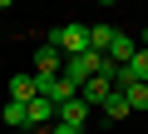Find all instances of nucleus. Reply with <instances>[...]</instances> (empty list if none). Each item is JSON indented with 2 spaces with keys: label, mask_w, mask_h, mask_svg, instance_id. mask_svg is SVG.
<instances>
[{
  "label": "nucleus",
  "mask_w": 148,
  "mask_h": 134,
  "mask_svg": "<svg viewBox=\"0 0 148 134\" xmlns=\"http://www.w3.org/2000/svg\"><path fill=\"white\" fill-rule=\"evenodd\" d=\"M49 45H54L64 60L84 55V50H89V25H79V20H64V25H54V30H49Z\"/></svg>",
  "instance_id": "f257e3e1"
},
{
  "label": "nucleus",
  "mask_w": 148,
  "mask_h": 134,
  "mask_svg": "<svg viewBox=\"0 0 148 134\" xmlns=\"http://www.w3.org/2000/svg\"><path fill=\"white\" fill-rule=\"evenodd\" d=\"M104 70V55H94V50H84V55H74V60H64V70H59V80H69L74 90H79L84 80H94Z\"/></svg>",
  "instance_id": "f03ea898"
},
{
  "label": "nucleus",
  "mask_w": 148,
  "mask_h": 134,
  "mask_svg": "<svg viewBox=\"0 0 148 134\" xmlns=\"http://www.w3.org/2000/svg\"><path fill=\"white\" fill-rule=\"evenodd\" d=\"M59 70H64V55L45 40V45L35 50V70H30V75H35V80H59Z\"/></svg>",
  "instance_id": "7ed1b4c3"
},
{
  "label": "nucleus",
  "mask_w": 148,
  "mask_h": 134,
  "mask_svg": "<svg viewBox=\"0 0 148 134\" xmlns=\"http://www.w3.org/2000/svg\"><path fill=\"white\" fill-rule=\"evenodd\" d=\"M54 119L84 134V124H89V104H84V99H69V104H59V109H54Z\"/></svg>",
  "instance_id": "20e7f679"
},
{
  "label": "nucleus",
  "mask_w": 148,
  "mask_h": 134,
  "mask_svg": "<svg viewBox=\"0 0 148 134\" xmlns=\"http://www.w3.org/2000/svg\"><path fill=\"white\" fill-rule=\"evenodd\" d=\"M10 104H30V99H40V85H35V75H10V94H5Z\"/></svg>",
  "instance_id": "39448f33"
},
{
  "label": "nucleus",
  "mask_w": 148,
  "mask_h": 134,
  "mask_svg": "<svg viewBox=\"0 0 148 134\" xmlns=\"http://www.w3.org/2000/svg\"><path fill=\"white\" fill-rule=\"evenodd\" d=\"M109 94H114V85H109L104 75H94V80H84V85H79V99H84L89 109H94V104L104 109V99H109Z\"/></svg>",
  "instance_id": "423d86ee"
},
{
  "label": "nucleus",
  "mask_w": 148,
  "mask_h": 134,
  "mask_svg": "<svg viewBox=\"0 0 148 134\" xmlns=\"http://www.w3.org/2000/svg\"><path fill=\"white\" fill-rule=\"evenodd\" d=\"M133 55H138V40H133V35H123V30H119V35H114V45H109V55H104V60H109V65H128V60H133Z\"/></svg>",
  "instance_id": "0eeeda50"
},
{
  "label": "nucleus",
  "mask_w": 148,
  "mask_h": 134,
  "mask_svg": "<svg viewBox=\"0 0 148 134\" xmlns=\"http://www.w3.org/2000/svg\"><path fill=\"white\" fill-rule=\"evenodd\" d=\"M25 114H30V134H35V129H49V124H54V104H49L45 94H40V99H30V104H25Z\"/></svg>",
  "instance_id": "6e6552de"
},
{
  "label": "nucleus",
  "mask_w": 148,
  "mask_h": 134,
  "mask_svg": "<svg viewBox=\"0 0 148 134\" xmlns=\"http://www.w3.org/2000/svg\"><path fill=\"white\" fill-rule=\"evenodd\" d=\"M114 35H119L114 25H89V50H94V55H109V45H114Z\"/></svg>",
  "instance_id": "1a4fd4ad"
},
{
  "label": "nucleus",
  "mask_w": 148,
  "mask_h": 134,
  "mask_svg": "<svg viewBox=\"0 0 148 134\" xmlns=\"http://www.w3.org/2000/svg\"><path fill=\"white\" fill-rule=\"evenodd\" d=\"M128 114H133V109H128V99H123V94L114 90V94L104 99V119H128Z\"/></svg>",
  "instance_id": "9d476101"
},
{
  "label": "nucleus",
  "mask_w": 148,
  "mask_h": 134,
  "mask_svg": "<svg viewBox=\"0 0 148 134\" xmlns=\"http://www.w3.org/2000/svg\"><path fill=\"white\" fill-rule=\"evenodd\" d=\"M119 94L128 99V109H148V85H123Z\"/></svg>",
  "instance_id": "9b49d317"
},
{
  "label": "nucleus",
  "mask_w": 148,
  "mask_h": 134,
  "mask_svg": "<svg viewBox=\"0 0 148 134\" xmlns=\"http://www.w3.org/2000/svg\"><path fill=\"white\" fill-rule=\"evenodd\" d=\"M45 134H79V129H69V124H59V119H54V124H49Z\"/></svg>",
  "instance_id": "f8f14e48"
},
{
  "label": "nucleus",
  "mask_w": 148,
  "mask_h": 134,
  "mask_svg": "<svg viewBox=\"0 0 148 134\" xmlns=\"http://www.w3.org/2000/svg\"><path fill=\"white\" fill-rule=\"evenodd\" d=\"M0 40H5V35H0Z\"/></svg>",
  "instance_id": "ddd939ff"
}]
</instances>
